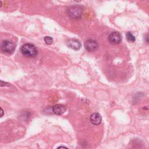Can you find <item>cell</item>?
Returning a JSON list of instances; mask_svg holds the SVG:
<instances>
[{
    "mask_svg": "<svg viewBox=\"0 0 149 149\" xmlns=\"http://www.w3.org/2000/svg\"><path fill=\"white\" fill-rule=\"evenodd\" d=\"M20 52L26 57L32 58L34 57L37 54V49L33 44L26 43L21 47Z\"/></svg>",
    "mask_w": 149,
    "mask_h": 149,
    "instance_id": "obj_1",
    "label": "cell"
},
{
    "mask_svg": "<svg viewBox=\"0 0 149 149\" xmlns=\"http://www.w3.org/2000/svg\"><path fill=\"white\" fill-rule=\"evenodd\" d=\"M83 11V9L80 6L73 5L68 9L67 13L70 17L73 19H79L82 15Z\"/></svg>",
    "mask_w": 149,
    "mask_h": 149,
    "instance_id": "obj_2",
    "label": "cell"
},
{
    "mask_svg": "<svg viewBox=\"0 0 149 149\" xmlns=\"http://www.w3.org/2000/svg\"><path fill=\"white\" fill-rule=\"evenodd\" d=\"M1 49L5 53L12 54L14 51L15 46L10 41L5 40L1 42Z\"/></svg>",
    "mask_w": 149,
    "mask_h": 149,
    "instance_id": "obj_3",
    "label": "cell"
},
{
    "mask_svg": "<svg viewBox=\"0 0 149 149\" xmlns=\"http://www.w3.org/2000/svg\"><path fill=\"white\" fill-rule=\"evenodd\" d=\"M108 41L112 44H118L122 41V36L119 32H113L108 36Z\"/></svg>",
    "mask_w": 149,
    "mask_h": 149,
    "instance_id": "obj_4",
    "label": "cell"
},
{
    "mask_svg": "<svg viewBox=\"0 0 149 149\" xmlns=\"http://www.w3.org/2000/svg\"><path fill=\"white\" fill-rule=\"evenodd\" d=\"M84 47L87 51L93 52L98 48V44L96 41L92 39H89L85 42Z\"/></svg>",
    "mask_w": 149,
    "mask_h": 149,
    "instance_id": "obj_5",
    "label": "cell"
},
{
    "mask_svg": "<svg viewBox=\"0 0 149 149\" xmlns=\"http://www.w3.org/2000/svg\"><path fill=\"white\" fill-rule=\"evenodd\" d=\"M66 44L69 47L74 50H79L81 47V44L80 41L74 38H70L68 40Z\"/></svg>",
    "mask_w": 149,
    "mask_h": 149,
    "instance_id": "obj_6",
    "label": "cell"
},
{
    "mask_svg": "<svg viewBox=\"0 0 149 149\" xmlns=\"http://www.w3.org/2000/svg\"><path fill=\"white\" fill-rule=\"evenodd\" d=\"M90 120L91 123L95 125H100L102 120V117L101 115L98 113H93L91 114L90 118Z\"/></svg>",
    "mask_w": 149,
    "mask_h": 149,
    "instance_id": "obj_7",
    "label": "cell"
},
{
    "mask_svg": "<svg viewBox=\"0 0 149 149\" xmlns=\"http://www.w3.org/2000/svg\"><path fill=\"white\" fill-rule=\"evenodd\" d=\"M66 110V106L62 104H56L52 107V111L56 115H61L63 114Z\"/></svg>",
    "mask_w": 149,
    "mask_h": 149,
    "instance_id": "obj_8",
    "label": "cell"
},
{
    "mask_svg": "<svg viewBox=\"0 0 149 149\" xmlns=\"http://www.w3.org/2000/svg\"><path fill=\"white\" fill-rule=\"evenodd\" d=\"M126 37L127 40L130 42H134L136 40L135 37L130 32H127L126 33Z\"/></svg>",
    "mask_w": 149,
    "mask_h": 149,
    "instance_id": "obj_9",
    "label": "cell"
},
{
    "mask_svg": "<svg viewBox=\"0 0 149 149\" xmlns=\"http://www.w3.org/2000/svg\"><path fill=\"white\" fill-rule=\"evenodd\" d=\"M44 40L45 42L48 45H50L53 42V38L50 36L45 37L44 38Z\"/></svg>",
    "mask_w": 149,
    "mask_h": 149,
    "instance_id": "obj_10",
    "label": "cell"
},
{
    "mask_svg": "<svg viewBox=\"0 0 149 149\" xmlns=\"http://www.w3.org/2000/svg\"><path fill=\"white\" fill-rule=\"evenodd\" d=\"M145 40H146V41L147 42H148L149 43V35H147L146 38H145Z\"/></svg>",
    "mask_w": 149,
    "mask_h": 149,
    "instance_id": "obj_11",
    "label": "cell"
},
{
    "mask_svg": "<svg viewBox=\"0 0 149 149\" xmlns=\"http://www.w3.org/2000/svg\"><path fill=\"white\" fill-rule=\"evenodd\" d=\"M57 149H68V148L66 147H64V146H60V147H58Z\"/></svg>",
    "mask_w": 149,
    "mask_h": 149,
    "instance_id": "obj_12",
    "label": "cell"
},
{
    "mask_svg": "<svg viewBox=\"0 0 149 149\" xmlns=\"http://www.w3.org/2000/svg\"><path fill=\"white\" fill-rule=\"evenodd\" d=\"M1 116H2V115H3V110L1 108Z\"/></svg>",
    "mask_w": 149,
    "mask_h": 149,
    "instance_id": "obj_13",
    "label": "cell"
}]
</instances>
